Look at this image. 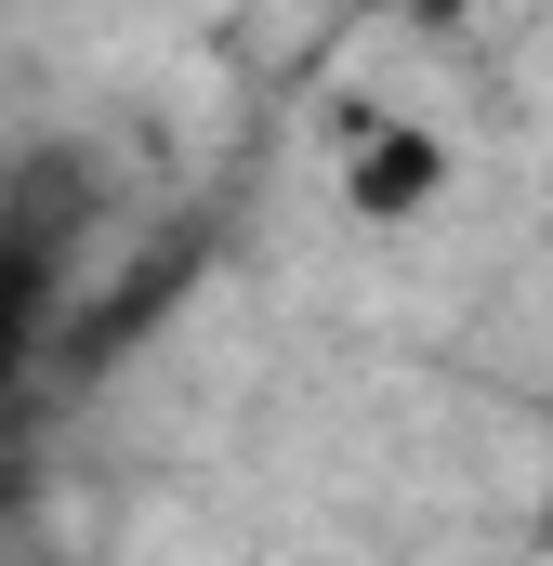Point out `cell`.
Wrapping results in <instances>:
<instances>
[{"label":"cell","instance_id":"7a4b0ae2","mask_svg":"<svg viewBox=\"0 0 553 566\" xmlns=\"http://www.w3.org/2000/svg\"><path fill=\"white\" fill-rule=\"evenodd\" d=\"M40 303H53V251L0 224V396H13L27 356H40Z\"/></svg>","mask_w":553,"mask_h":566},{"label":"cell","instance_id":"3957f363","mask_svg":"<svg viewBox=\"0 0 553 566\" xmlns=\"http://www.w3.org/2000/svg\"><path fill=\"white\" fill-rule=\"evenodd\" d=\"M343 13H461V0H343Z\"/></svg>","mask_w":553,"mask_h":566},{"label":"cell","instance_id":"6da1fadb","mask_svg":"<svg viewBox=\"0 0 553 566\" xmlns=\"http://www.w3.org/2000/svg\"><path fill=\"white\" fill-rule=\"evenodd\" d=\"M448 171H461V158H448V133H435V119H409V106H356V119H343V145H330L343 211H356V224H383V238H396V224H421V211L448 198Z\"/></svg>","mask_w":553,"mask_h":566}]
</instances>
